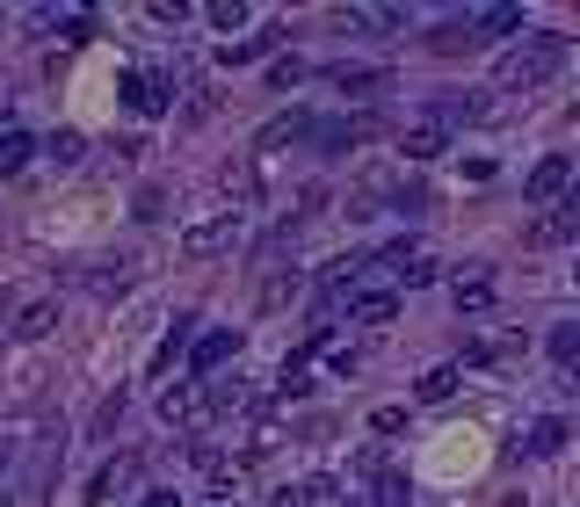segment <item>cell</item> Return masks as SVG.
Here are the masks:
<instances>
[{
	"label": "cell",
	"mask_w": 580,
	"mask_h": 507,
	"mask_svg": "<svg viewBox=\"0 0 580 507\" xmlns=\"http://www.w3.org/2000/svg\"><path fill=\"white\" fill-rule=\"evenodd\" d=\"M30 159H36V139H30V131H15V123H8V131H0V175H22Z\"/></svg>",
	"instance_id": "ac0fdd59"
},
{
	"label": "cell",
	"mask_w": 580,
	"mask_h": 507,
	"mask_svg": "<svg viewBox=\"0 0 580 507\" xmlns=\"http://www.w3.org/2000/svg\"><path fill=\"white\" fill-rule=\"evenodd\" d=\"M189 327H196V319H175V333H167V341L153 349V370H167V363H175L182 349H189Z\"/></svg>",
	"instance_id": "4dcf8cb0"
},
{
	"label": "cell",
	"mask_w": 580,
	"mask_h": 507,
	"mask_svg": "<svg viewBox=\"0 0 580 507\" xmlns=\"http://www.w3.org/2000/svg\"><path fill=\"white\" fill-rule=\"evenodd\" d=\"M400 283H406V290H422V283H436V262H428V254H414V262L400 268Z\"/></svg>",
	"instance_id": "e575fe53"
},
{
	"label": "cell",
	"mask_w": 580,
	"mask_h": 507,
	"mask_svg": "<svg viewBox=\"0 0 580 507\" xmlns=\"http://www.w3.org/2000/svg\"><path fill=\"white\" fill-rule=\"evenodd\" d=\"M88 290H95V298H117V290H131V254H117V262H95V268H88Z\"/></svg>",
	"instance_id": "e0dca14e"
},
{
	"label": "cell",
	"mask_w": 580,
	"mask_h": 507,
	"mask_svg": "<svg viewBox=\"0 0 580 507\" xmlns=\"http://www.w3.org/2000/svg\"><path fill=\"white\" fill-rule=\"evenodd\" d=\"M204 22H211V30H240V22H247V0H211V8H204Z\"/></svg>",
	"instance_id": "1f68e13d"
},
{
	"label": "cell",
	"mask_w": 580,
	"mask_h": 507,
	"mask_svg": "<svg viewBox=\"0 0 580 507\" xmlns=\"http://www.w3.org/2000/svg\"><path fill=\"white\" fill-rule=\"evenodd\" d=\"M145 15H153V22H175V30H182V22H189V8H182V0H153Z\"/></svg>",
	"instance_id": "8d00e7d4"
},
{
	"label": "cell",
	"mask_w": 580,
	"mask_h": 507,
	"mask_svg": "<svg viewBox=\"0 0 580 507\" xmlns=\"http://www.w3.org/2000/svg\"><path fill=\"white\" fill-rule=\"evenodd\" d=\"M472 117H486V102H479V95H436V102H428V123H436V131L472 123Z\"/></svg>",
	"instance_id": "7c38bea8"
},
{
	"label": "cell",
	"mask_w": 580,
	"mask_h": 507,
	"mask_svg": "<svg viewBox=\"0 0 580 507\" xmlns=\"http://www.w3.org/2000/svg\"><path fill=\"white\" fill-rule=\"evenodd\" d=\"M160 420H167V428H204V420H211V392L204 385H175L167 399H160Z\"/></svg>",
	"instance_id": "8992f818"
},
{
	"label": "cell",
	"mask_w": 580,
	"mask_h": 507,
	"mask_svg": "<svg viewBox=\"0 0 580 507\" xmlns=\"http://www.w3.org/2000/svg\"><path fill=\"white\" fill-rule=\"evenodd\" d=\"M573 276H580V268H573Z\"/></svg>",
	"instance_id": "7bdbcfd3"
},
{
	"label": "cell",
	"mask_w": 580,
	"mask_h": 507,
	"mask_svg": "<svg viewBox=\"0 0 580 507\" xmlns=\"http://www.w3.org/2000/svg\"><path fill=\"white\" fill-rule=\"evenodd\" d=\"M123 102L139 109V117H160V109H175V80L160 66H131L123 73Z\"/></svg>",
	"instance_id": "3957f363"
},
{
	"label": "cell",
	"mask_w": 580,
	"mask_h": 507,
	"mask_svg": "<svg viewBox=\"0 0 580 507\" xmlns=\"http://www.w3.org/2000/svg\"><path fill=\"white\" fill-rule=\"evenodd\" d=\"M566 58H573V44H566L559 30H529L523 44H508V52L493 58V88L501 95H529V88H545V80H559Z\"/></svg>",
	"instance_id": "6da1fadb"
},
{
	"label": "cell",
	"mask_w": 580,
	"mask_h": 507,
	"mask_svg": "<svg viewBox=\"0 0 580 507\" xmlns=\"http://www.w3.org/2000/svg\"><path fill=\"white\" fill-rule=\"evenodd\" d=\"M406 8H341V30H400Z\"/></svg>",
	"instance_id": "44dd1931"
},
{
	"label": "cell",
	"mask_w": 580,
	"mask_h": 507,
	"mask_svg": "<svg viewBox=\"0 0 580 507\" xmlns=\"http://www.w3.org/2000/svg\"><path fill=\"white\" fill-rule=\"evenodd\" d=\"M566 181H573V159H566V153L537 159V167L523 175V203H559V196H566Z\"/></svg>",
	"instance_id": "277c9868"
},
{
	"label": "cell",
	"mask_w": 580,
	"mask_h": 507,
	"mask_svg": "<svg viewBox=\"0 0 580 507\" xmlns=\"http://www.w3.org/2000/svg\"><path fill=\"white\" fill-rule=\"evenodd\" d=\"M117 420H123V385H117V392H109V399H102V406H95V436H109V428H117Z\"/></svg>",
	"instance_id": "d6a6232c"
},
{
	"label": "cell",
	"mask_w": 580,
	"mask_h": 507,
	"mask_svg": "<svg viewBox=\"0 0 580 507\" xmlns=\"http://www.w3.org/2000/svg\"><path fill=\"white\" fill-rule=\"evenodd\" d=\"M8 472H15V442H0V486H8Z\"/></svg>",
	"instance_id": "f35d334b"
},
{
	"label": "cell",
	"mask_w": 580,
	"mask_h": 507,
	"mask_svg": "<svg viewBox=\"0 0 580 507\" xmlns=\"http://www.w3.org/2000/svg\"><path fill=\"white\" fill-rule=\"evenodd\" d=\"M428 44H436L442 58H458V52H472V44H479V30H472V15H458V22H442Z\"/></svg>",
	"instance_id": "7402d4cb"
},
{
	"label": "cell",
	"mask_w": 580,
	"mask_h": 507,
	"mask_svg": "<svg viewBox=\"0 0 580 507\" xmlns=\"http://www.w3.org/2000/svg\"><path fill=\"white\" fill-rule=\"evenodd\" d=\"M327 80H335L341 95H377V88H392L385 66H349V58H341V66H327Z\"/></svg>",
	"instance_id": "30bf717a"
},
{
	"label": "cell",
	"mask_w": 580,
	"mask_h": 507,
	"mask_svg": "<svg viewBox=\"0 0 580 507\" xmlns=\"http://www.w3.org/2000/svg\"><path fill=\"white\" fill-rule=\"evenodd\" d=\"M573 232H580L573 210H551V218H537V225H529V240H537V246H559V240H573Z\"/></svg>",
	"instance_id": "603a6c76"
},
{
	"label": "cell",
	"mask_w": 580,
	"mask_h": 507,
	"mask_svg": "<svg viewBox=\"0 0 580 507\" xmlns=\"http://www.w3.org/2000/svg\"><path fill=\"white\" fill-rule=\"evenodd\" d=\"M0 507H15V500H8V486H0Z\"/></svg>",
	"instance_id": "60d3db41"
},
{
	"label": "cell",
	"mask_w": 580,
	"mask_h": 507,
	"mask_svg": "<svg viewBox=\"0 0 580 507\" xmlns=\"http://www.w3.org/2000/svg\"><path fill=\"white\" fill-rule=\"evenodd\" d=\"M0 131H8V109H0Z\"/></svg>",
	"instance_id": "b9f144b4"
},
{
	"label": "cell",
	"mask_w": 580,
	"mask_h": 507,
	"mask_svg": "<svg viewBox=\"0 0 580 507\" xmlns=\"http://www.w3.org/2000/svg\"><path fill=\"white\" fill-rule=\"evenodd\" d=\"M559 450H566V420L559 414H545V420L523 428V456H559Z\"/></svg>",
	"instance_id": "4fadbf2b"
},
{
	"label": "cell",
	"mask_w": 580,
	"mask_h": 507,
	"mask_svg": "<svg viewBox=\"0 0 580 507\" xmlns=\"http://www.w3.org/2000/svg\"><path fill=\"white\" fill-rule=\"evenodd\" d=\"M298 139H313V117H305V109H291V117H276V123H262V131H254V153H276V145H298Z\"/></svg>",
	"instance_id": "9c48e42d"
},
{
	"label": "cell",
	"mask_w": 580,
	"mask_h": 507,
	"mask_svg": "<svg viewBox=\"0 0 580 507\" xmlns=\"http://www.w3.org/2000/svg\"><path fill=\"white\" fill-rule=\"evenodd\" d=\"M472 30H479V44H486V36H501V30H523V8H479Z\"/></svg>",
	"instance_id": "cb8c5ba5"
},
{
	"label": "cell",
	"mask_w": 580,
	"mask_h": 507,
	"mask_svg": "<svg viewBox=\"0 0 580 507\" xmlns=\"http://www.w3.org/2000/svg\"><path fill=\"white\" fill-rule=\"evenodd\" d=\"M377 131H385L377 117H327V123H313V139H305V145H327V153H341V145H370Z\"/></svg>",
	"instance_id": "5b68a950"
},
{
	"label": "cell",
	"mask_w": 580,
	"mask_h": 507,
	"mask_svg": "<svg viewBox=\"0 0 580 507\" xmlns=\"http://www.w3.org/2000/svg\"><path fill=\"white\" fill-rule=\"evenodd\" d=\"M123 478H131V464H123V456H117V464H102V472H95V478H88V507H102V500H109V493H117V486H123Z\"/></svg>",
	"instance_id": "484cf974"
},
{
	"label": "cell",
	"mask_w": 580,
	"mask_h": 507,
	"mask_svg": "<svg viewBox=\"0 0 580 507\" xmlns=\"http://www.w3.org/2000/svg\"><path fill=\"white\" fill-rule=\"evenodd\" d=\"M406 428V406H377V414H370V436H400Z\"/></svg>",
	"instance_id": "836d02e7"
},
{
	"label": "cell",
	"mask_w": 580,
	"mask_h": 507,
	"mask_svg": "<svg viewBox=\"0 0 580 507\" xmlns=\"http://www.w3.org/2000/svg\"><path fill=\"white\" fill-rule=\"evenodd\" d=\"M232 355H240V327H211V333L189 349V370H196V377H211V370H226Z\"/></svg>",
	"instance_id": "52a82bcc"
},
{
	"label": "cell",
	"mask_w": 580,
	"mask_h": 507,
	"mask_svg": "<svg viewBox=\"0 0 580 507\" xmlns=\"http://www.w3.org/2000/svg\"><path fill=\"white\" fill-rule=\"evenodd\" d=\"M335 500V478H291V486H276V507H327Z\"/></svg>",
	"instance_id": "9a60e30c"
},
{
	"label": "cell",
	"mask_w": 580,
	"mask_h": 507,
	"mask_svg": "<svg viewBox=\"0 0 580 507\" xmlns=\"http://www.w3.org/2000/svg\"><path fill=\"white\" fill-rule=\"evenodd\" d=\"M52 327H58V298H30V305L15 312V327H8V333H15V341H44Z\"/></svg>",
	"instance_id": "8fae6325"
},
{
	"label": "cell",
	"mask_w": 580,
	"mask_h": 507,
	"mask_svg": "<svg viewBox=\"0 0 580 507\" xmlns=\"http://www.w3.org/2000/svg\"><path fill=\"white\" fill-rule=\"evenodd\" d=\"M458 385H464V370H458V363H436V370H428V377H422L414 392H422V406H442Z\"/></svg>",
	"instance_id": "ffe728a7"
},
{
	"label": "cell",
	"mask_w": 580,
	"mask_h": 507,
	"mask_svg": "<svg viewBox=\"0 0 580 507\" xmlns=\"http://www.w3.org/2000/svg\"><path fill=\"white\" fill-rule=\"evenodd\" d=\"M450 298H458V312H486V305H493V283L486 276H464Z\"/></svg>",
	"instance_id": "4316f807"
},
{
	"label": "cell",
	"mask_w": 580,
	"mask_h": 507,
	"mask_svg": "<svg viewBox=\"0 0 580 507\" xmlns=\"http://www.w3.org/2000/svg\"><path fill=\"white\" fill-rule=\"evenodd\" d=\"M406 500H414L406 472H377V507H406Z\"/></svg>",
	"instance_id": "f546056e"
},
{
	"label": "cell",
	"mask_w": 580,
	"mask_h": 507,
	"mask_svg": "<svg viewBox=\"0 0 580 507\" xmlns=\"http://www.w3.org/2000/svg\"><path fill=\"white\" fill-rule=\"evenodd\" d=\"M52 159L58 167H80V159H88V139H80V131H52Z\"/></svg>",
	"instance_id": "83f0119b"
},
{
	"label": "cell",
	"mask_w": 580,
	"mask_h": 507,
	"mask_svg": "<svg viewBox=\"0 0 580 507\" xmlns=\"http://www.w3.org/2000/svg\"><path fill=\"white\" fill-rule=\"evenodd\" d=\"M226 189H232V210L262 203V175H254V159H232V167H226Z\"/></svg>",
	"instance_id": "d6986e66"
},
{
	"label": "cell",
	"mask_w": 580,
	"mask_h": 507,
	"mask_svg": "<svg viewBox=\"0 0 580 507\" xmlns=\"http://www.w3.org/2000/svg\"><path fill=\"white\" fill-rule=\"evenodd\" d=\"M298 80H305L298 58H276V66H269V88H298Z\"/></svg>",
	"instance_id": "d590c367"
},
{
	"label": "cell",
	"mask_w": 580,
	"mask_h": 507,
	"mask_svg": "<svg viewBox=\"0 0 580 507\" xmlns=\"http://www.w3.org/2000/svg\"><path fill=\"white\" fill-rule=\"evenodd\" d=\"M247 232V210H211V218H196V225H182V254L189 262H211V254H232Z\"/></svg>",
	"instance_id": "7a4b0ae2"
},
{
	"label": "cell",
	"mask_w": 580,
	"mask_h": 507,
	"mask_svg": "<svg viewBox=\"0 0 580 507\" xmlns=\"http://www.w3.org/2000/svg\"><path fill=\"white\" fill-rule=\"evenodd\" d=\"M139 507H182V493H175V486H153V493H145Z\"/></svg>",
	"instance_id": "74e56055"
},
{
	"label": "cell",
	"mask_w": 580,
	"mask_h": 507,
	"mask_svg": "<svg viewBox=\"0 0 580 507\" xmlns=\"http://www.w3.org/2000/svg\"><path fill=\"white\" fill-rule=\"evenodd\" d=\"M204 392H211V414H247V406H262L247 377H218V385H204Z\"/></svg>",
	"instance_id": "2e32d148"
},
{
	"label": "cell",
	"mask_w": 580,
	"mask_h": 507,
	"mask_svg": "<svg viewBox=\"0 0 580 507\" xmlns=\"http://www.w3.org/2000/svg\"><path fill=\"white\" fill-rule=\"evenodd\" d=\"M559 210H573V218H580V181H566V196H559Z\"/></svg>",
	"instance_id": "ab89813d"
},
{
	"label": "cell",
	"mask_w": 580,
	"mask_h": 507,
	"mask_svg": "<svg viewBox=\"0 0 580 507\" xmlns=\"http://www.w3.org/2000/svg\"><path fill=\"white\" fill-rule=\"evenodd\" d=\"M545 349H551V363H580V327H573V319H566V327H551Z\"/></svg>",
	"instance_id": "f1b7e54d"
},
{
	"label": "cell",
	"mask_w": 580,
	"mask_h": 507,
	"mask_svg": "<svg viewBox=\"0 0 580 507\" xmlns=\"http://www.w3.org/2000/svg\"><path fill=\"white\" fill-rule=\"evenodd\" d=\"M400 153L422 167V159H436V153H450V131H436V123H414V131H400Z\"/></svg>",
	"instance_id": "5bb4252c"
},
{
	"label": "cell",
	"mask_w": 580,
	"mask_h": 507,
	"mask_svg": "<svg viewBox=\"0 0 580 507\" xmlns=\"http://www.w3.org/2000/svg\"><path fill=\"white\" fill-rule=\"evenodd\" d=\"M349 319L355 327H385V319H400V298H392V290H349Z\"/></svg>",
	"instance_id": "ba28073f"
},
{
	"label": "cell",
	"mask_w": 580,
	"mask_h": 507,
	"mask_svg": "<svg viewBox=\"0 0 580 507\" xmlns=\"http://www.w3.org/2000/svg\"><path fill=\"white\" fill-rule=\"evenodd\" d=\"M283 44V30H262V36H247V44H232L226 52V66H254V58H269Z\"/></svg>",
	"instance_id": "d4e9b609"
}]
</instances>
